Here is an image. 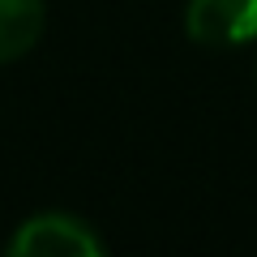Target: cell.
<instances>
[{"label": "cell", "instance_id": "cell-1", "mask_svg": "<svg viewBox=\"0 0 257 257\" xmlns=\"http://www.w3.org/2000/svg\"><path fill=\"white\" fill-rule=\"evenodd\" d=\"M103 236L86 219L69 210H39L9 236L5 253L13 257H94L103 253Z\"/></svg>", "mask_w": 257, "mask_h": 257}, {"label": "cell", "instance_id": "cell-2", "mask_svg": "<svg viewBox=\"0 0 257 257\" xmlns=\"http://www.w3.org/2000/svg\"><path fill=\"white\" fill-rule=\"evenodd\" d=\"M184 30L197 47H244L257 43V0H189Z\"/></svg>", "mask_w": 257, "mask_h": 257}, {"label": "cell", "instance_id": "cell-3", "mask_svg": "<svg viewBox=\"0 0 257 257\" xmlns=\"http://www.w3.org/2000/svg\"><path fill=\"white\" fill-rule=\"evenodd\" d=\"M47 0H0V64H13L39 43Z\"/></svg>", "mask_w": 257, "mask_h": 257}]
</instances>
